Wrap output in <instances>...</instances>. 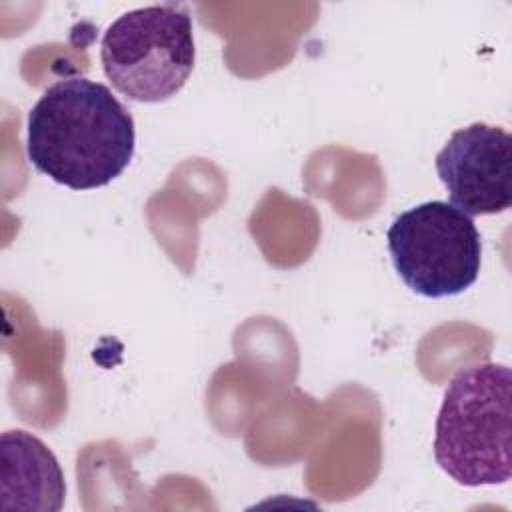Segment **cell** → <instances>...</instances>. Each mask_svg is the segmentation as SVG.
Wrapping results in <instances>:
<instances>
[{
  "mask_svg": "<svg viewBox=\"0 0 512 512\" xmlns=\"http://www.w3.org/2000/svg\"><path fill=\"white\" fill-rule=\"evenodd\" d=\"M134 144L128 108L106 84L84 76L56 80L28 112V160L72 190L110 184L128 168Z\"/></svg>",
  "mask_w": 512,
  "mask_h": 512,
  "instance_id": "obj_1",
  "label": "cell"
},
{
  "mask_svg": "<svg viewBox=\"0 0 512 512\" xmlns=\"http://www.w3.org/2000/svg\"><path fill=\"white\" fill-rule=\"evenodd\" d=\"M434 164L450 204L470 218L500 214L512 206V136L504 128L484 122L458 128Z\"/></svg>",
  "mask_w": 512,
  "mask_h": 512,
  "instance_id": "obj_5",
  "label": "cell"
},
{
  "mask_svg": "<svg viewBox=\"0 0 512 512\" xmlns=\"http://www.w3.org/2000/svg\"><path fill=\"white\" fill-rule=\"evenodd\" d=\"M4 510L56 512L64 506V472L52 450L26 430H8L0 438Z\"/></svg>",
  "mask_w": 512,
  "mask_h": 512,
  "instance_id": "obj_6",
  "label": "cell"
},
{
  "mask_svg": "<svg viewBox=\"0 0 512 512\" xmlns=\"http://www.w3.org/2000/svg\"><path fill=\"white\" fill-rule=\"evenodd\" d=\"M100 60L110 84L134 102H164L194 70L192 16L182 4L120 14L104 32Z\"/></svg>",
  "mask_w": 512,
  "mask_h": 512,
  "instance_id": "obj_3",
  "label": "cell"
},
{
  "mask_svg": "<svg viewBox=\"0 0 512 512\" xmlns=\"http://www.w3.org/2000/svg\"><path fill=\"white\" fill-rule=\"evenodd\" d=\"M510 406L506 364H470L452 376L436 418L434 458L454 482L478 488L510 480Z\"/></svg>",
  "mask_w": 512,
  "mask_h": 512,
  "instance_id": "obj_2",
  "label": "cell"
},
{
  "mask_svg": "<svg viewBox=\"0 0 512 512\" xmlns=\"http://www.w3.org/2000/svg\"><path fill=\"white\" fill-rule=\"evenodd\" d=\"M388 252L402 282L424 298H446L470 288L480 272L482 238L468 214L444 200L398 214Z\"/></svg>",
  "mask_w": 512,
  "mask_h": 512,
  "instance_id": "obj_4",
  "label": "cell"
}]
</instances>
